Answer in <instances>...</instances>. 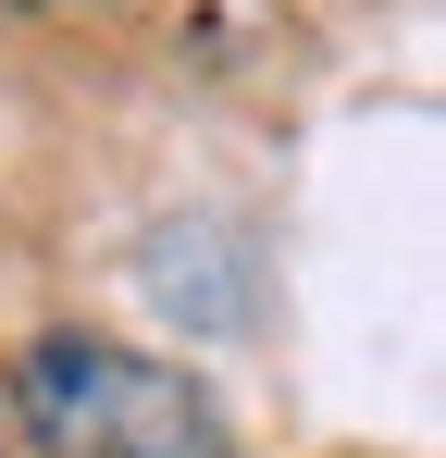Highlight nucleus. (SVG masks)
<instances>
[{"label": "nucleus", "instance_id": "f257e3e1", "mask_svg": "<svg viewBox=\"0 0 446 458\" xmlns=\"http://www.w3.org/2000/svg\"><path fill=\"white\" fill-rule=\"evenodd\" d=\"M13 421L38 434V458H236L211 384L112 335H38L13 360Z\"/></svg>", "mask_w": 446, "mask_h": 458}, {"label": "nucleus", "instance_id": "f03ea898", "mask_svg": "<svg viewBox=\"0 0 446 458\" xmlns=\"http://www.w3.org/2000/svg\"><path fill=\"white\" fill-rule=\"evenodd\" d=\"M13 13H74V0H13Z\"/></svg>", "mask_w": 446, "mask_h": 458}]
</instances>
